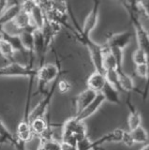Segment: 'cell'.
Instances as JSON below:
<instances>
[{
  "mask_svg": "<svg viewBox=\"0 0 149 150\" xmlns=\"http://www.w3.org/2000/svg\"><path fill=\"white\" fill-rule=\"evenodd\" d=\"M55 60H56V65L52 63H44V65L37 69H38L37 77H38L39 82V92L40 94L45 93L46 86L51 82H54L62 70L61 64H60L59 58L56 54H55Z\"/></svg>",
  "mask_w": 149,
  "mask_h": 150,
  "instance_id": "cell-1",
  "label": "cell"
},
{
  "mask_svg": "<svg viewBox=\"0 0 149 150\" xmlns=\"http://www.w3.org/2000/svg\"><path fill=\"white\" fill-rule=\"evenodd\" d=\"M78 39L82 41L83 44L86 46V48L89 52L90 58L93 63V66L95 68V71L100 72L104 74L103 69V54H104V48L93 41L90 37H85L76 32Z\"/></svg>",
  "mask_w": 149,
  "mask_h": 150,
  "instance_id": "cell-2",
  "label": "cell"
},
{
  "mask_svg": "<svg viewBox=\"0 0 149 150\" xmlns=\"http://www.w3.org/2000/svg\"><path fill=\"white\" fill-rule=\"evenodd\" d=\"M122 4L127 8V11L129 14V18L132 22V25L135 30V35L137 38L139 49L144 51L145 53L148 54V47H149V36L148 32L145 28L142 25L141 21H140V17L138 14L135 12L133 9L129 6L128 2H122Z\"/></svg>",
  "mask_w": 149,
  "mask_h": 150,
  "instance_id": "cell-3",
  "label": "cell"
},
{
  "mask_svg": "<svg viewBox=\"0 0 149 150\" xmlns=\"http://www.w3.org/2000/svg\"><path fill=\"white\" fill-rule=\"evenodd\" d=\"M69 16L71 17L72 21L74 23V25L76 26V32H78L79 34H81L85 37H90L91 32L94 30V28L96 27L97 22H99V12H100V2L95 1L94 5L91 8V11L88 13L87 17L85 18V23H83V27H80L78 25L77 21L75 20V18L73 16V13L71 11V8H68Z\"/></svg>",
  "mask_w": 149,
  "mask_h": 150,
  "instance_id": "cell-4",
  "label": "cell"
},
{
  "mask_svg": "<svg viewBox=\"0 0 149 150\" xmlns=\"http://www.w3.org/2000/svg\"><path fill=\"white\" fill-rule=\"evenodd\" d=\"M38 69L29 68L28 66L22 65L15 61L10 62L8 65L0 67V77H36Z\"/></svg>",
  "mask_w": 149,
  "mask_h": 150,
  "instance_id": "cell-5",
  "label": "cell"
},
{
  "mask_svg": "<svg viewBox=\"0 0 149 150\" xmlns=\"http://www.w3.org/2000/svg\"><path fill=\"white\" fill-rule=\"evenodd\" d=\"M65 73V71L61 70L60 73L58 74V76L55 78V80L53 82L52 86H51L50 90L46 93V95L44 97V98L41 100L38 105H37L33 110L30 111L29 112V115H28V120H29V123L31 121H33L34 119L37 118H43L44 115H46V112H47L49 105L51 101L53 100V97L54 95L55 91H56V86H57V82L58 80L62 77V75Z\"/></svg>",
  "mask_w": 149,
  "mask_h": 150,
  "instance_id": "cell-6",
  "label": "cell"
},
{
  "mask_svg": "<svg viewBox=\"0 0 149 150\" xmlns=\"http://www.w3.org/2000/svg\"><path fill=\"white\" fill-rule=\"evenodd\" d=\"M132 38V33L129 31H124L120 33H115L108 37L106 41L107 49H119L123 51L129 44Z\"/></svg>",
  "mask_w": 149,
  "mask_h": 150,
  "instance_id": "cell-7",
  "label": "cell"
},
{
  "mask_svg": "<svg viewBox=\"0 0 149 150\" xmlns=\"http://www.w3.org/2000/svg\"><path fill=\"white\" fill-rule=\"evenodd\" d=\"M104 101H105V100H104L103 96H102V94L97 93L95 100H93L89 105H87L81 112H79V114L76 115L75 116H73V118L78 122H85V120L91 117L97 110L100 109L101 104Z\"/></svg>",
  "mask_w": 149,
  "mask_h": 150,
  "instance_id": "cell-8",
  "label": "cell"
},
{
  "mask_svg": "<svg viewBox=\"0 0 149 150\" xmlns=\"http://www.w3.org/2000/svg\"><path fill=\"white\" fill-rule=\"evenodd\" d=\"M97 95V93L90 90V89H85V90L82 91L75 98V114L78 115L87 105H89L95 100Z\"/></svg>",
  "mask_w": 149,
  "mask_h": 150,
  "instance_id": "cell-9",
  "label": "cell"
},
{
  "mask_svg": "<svg viewBox=\"0 0 149 150\" xmlns=\"http://www.w3.org/2000/svg\"><path fill=\"white\" fill-rule=\"evenodd\" d=\"M18 30L24 31V30H29V31H36L38 30L35 27V25L32 23L30 14L20 11L19 14L14 18V20L11 22Z\"/></svg>",
  "mask_w": 149,
  "mask_h": 150,
  "instance_id": "cell-10",
  "label": "cell"
},
{
  "mask_svg": "<svg viewBox=\"0 0 149 150\" xmlns=\"http://www.w3.org/2000/svg\"><path fill=\"white\" fill-rule=\"evenodd\" d=\"M127 106L129 108V115L128 117V126H129V131H132L141 126L142 116H141V114H140V112L133 106L129 97L127 100Z\"/></svg>",
  "mask_w": 149,
  "mask_h": 150,
  "instance_id": "cell-11",
  "label": "cell"
},
{
  "mask_svg": "<svg viewBox=\"0 0 149 150\" xmlns=\"http://www.w3.org/2000/svg\"><path fill=\"white\" fill-rule=\"evenodd\" d=\"M106 83V78L103 73L94 71L87 79V89L94 91L96 93H100L102 88Z\"/></svg>",
  "mask_w": 149,
  "mask_h": 150,
  "instance_id": "cell-12",
  "label": "cell"
},
{
  "mask_svg": "<svg viewBox=\"0 0 149 150\" xmlns=\"http://www.w3.org/2000/svg\"><path fill=\"white\" fill-rule=\"evenodd\" d=\"M0 39H2L4 40H6L8 43H10V45L12 47V49L14 50V52H25L24 46L22 44V41L19 35H11L10 33L6 32L5 30H1L0 31Z\"/></svg>",
  "mask_w": 149,
  "mask_h": 150,
  "instance_id": "cell-13",
  "label": "cell"
},
{
  "mask_svg": "<svg viewBox=\"0 0 149 150\" xmlns=\"http://www.w3.org/2000/svg\"><path fill=\"white\" fill-rule=\"evenodd\" d=\"M103 96L105 101H109L110 103H113V104H120V97H119V91L116 88H114L113 86L106 81L105 86L102 88V90L100 92Z\"/></svg>",
  "mask_w": 149,
  "mask_h": 150,
  "instance_id": "cell-14",
  "label": "cell"
},
{
  "mask_svg": "<svg viewBox=\"0 0 149 150\" xmlns=\"http://www.w3.org/2000/svg\"><path fill=\"white\" fill-rule=\"evenodd\" d=\"M30 17H31V21L32 23L35 25V27L38 30H41L42 27L44 25L45 23V14L42 11V9L40 7L39 3L37 2L35 7L33 8V9L30 12Z\"/></svg>",
  "mask_w": 149,
  "mask_h": 150,
  "instance_id": "cell-15",
  "label": "cell"
},
{
  "mask_svg": "<svg viewBox=\"0 0 149 150\" xmlns=\"http://www.w3.org/2000/svg\"><path fill=\"white\" fill-rule=\"evenodd\" d=\"M0 136L5 137L8 140V142L14 145L17 150H26L25 144L19 142V141L16 139L15 136L8 129V128L5 126V124L3 123V121L1 119H0Z\"/></svg>",
  "mask_w": 149,
  "mask_h": 150,
  "instance_id": "cell-16",
  "label": "cell"
},
{
  "mask_svg": "<svg viewBox=\"0 0 149 150\" xmlns=\"http://www.w3.org/2000/svg\"><path fill=\"white\" fill-rule=\"evenodd\" d=\"M117 74H118V81H119V86L121 90H124L129 93L132 91H136V86H135L134 81L129 75H128L124 70L118 71Z\"/></svg>",
  "mask_w": 149,
  "mask_h": 150,
  "instance_id": "cell-17",
  "label": "cell"
},
{
  "mask_svg": "<svg viewBox=\"0 0 149 150\" xmlns=\"http://www.w3.org/2000/svg\"><path fill=\"white\" fill-rule=\"evenodd\" d=\"M129 132L132 137L134 144L138 143V144H148V141H149L148 133L142 126H140L139 128L135 129L132 131H129Z\"/></svg>",
  "mask_w": 149,
  "mask_h": 150,
  "instance_id": "cell-18",
  "label": "cell"
},
{
  "mask_svg": "<svg viewBox=\"0 0 149 150\" xmlns=\"http://www.w3.org/2000/svg\"><path fill=\"white\" fill-rule=\"evenodd\" d=\"M14 54L15 52L10 45V43H8L6 40L0 39V56L6 58L10 62H13L14 61Z\"/></svg>",
  "mask_w": 149,
  "mask_h": 150,
  "instance_id": "cell-19",
  "label": "cell"
},
{
  "mask_svg": "<svg viewBox=\"0 0 149 150\" xmlns=\"http://www.w3.org/2000/svg\"><path fill=\"white\" fill-rule=\"evenodd\" d=\"M132 60L135 65L148 64V54L141 49H137L134 51L132 54Z\"/></svg>",
  "mask_w": 149,
  "mask_h": 150,
  "instance_id": "cell-20",
  "label": "cell"
},
{
  "mask_svg": "<svg viewBox=\"0 0 149 150\" xmlns=\"http://www.w3.org/2000/svg\"><path fill=\"white\" fill-rule=\"evenodd\" d=\"M40 142L43 145L45 150H62L61 142H58V141H56L54 138L48 140L40 139Z\"/></svg>",
  "mask_w": 149,
  "mask_h": 150,
  "instance_id": "cell-21",
  "label": "cell"
},
{
  "mask_svg": "<svg viewBox=\"0 0 149 150\" xmlns=\"http://www.w3.org/2000/svg\"><path fill=\"white\" fill-rule=\"evenodd\" d=\"M71 88H72L71 83L68 81H67V80L63 79L62 77L58 80L57 86H56V90H58V92L60 94H66L71 91Z\"/></svg>",
  "mask_w": 149,
  "mask_h": 150,
  "instance_id": "cell-22",
  "label": "cell"
},
{
  "mask_svg": "<svg viewBox=\"0 0 149 150\" xmlns=\"http://www.w3.org/2000/svg\"><path fill=\"white\" fill-rule=\"evenodd\" d=\"M136 74H137L138 77L147 80L148 79V74H149L148 64L136 65Z\"/></svg>",
  "mask_w": 149,
  "mask_h": 150,
  "instance_id": "cell-23",
  "label": "cell"
},
{
  "mask_svg": "<svg viewBox=\"0 0 149 150\" xmlns=\"http://www.w3.org/2000/svg\"><path fill=\"white\" fill-rule=\"evenodd\" d=\"M121 143H123L126 146H128V147H131L132 145L134 144V142H133V140H132V137H131V135H130V132L129 131H125L124 134H123V138H122V142Z\"/></svg>",
  "mask_w": 149,
  "mask_h": 150,
  "instance_id": "cell-24",
  "label": "cell"
},
{
  "mask_svg": "<svg viewBox=\"0 0 149 150\" xmlns=\"http://www.w3.org/2000/svg\"><path fill=\"white\" fill-rule=\"evenodd\" d=\"M61 148L62 150H77L75 146H71V145L62 144V143H61Z\"/></svg>",
  "mask_w": 149,
  "mask_h": 150,
  "instance_id": "cell-25",
  "label": "cell"
},
{
  "mask_svg": "<svg viewBox=\"0 0 149 150\" xmlns=\"http://www.w3.org/2000/svg\"><path fill=\"white\" fill-rule=\"evenodd\" d=\"M5 143H8V140L5 137H3V136H0V144H5Z\"/></svg>",
  "mask_w": 149,
  "mask_h": 150,
  "instance_id": "cell-26",
  "label": "cell"
},
{
  "mask_svg": "<svg viewBox=\"0 0 149 150\" xmlns=\"http://www.w3.org/2000/svg\"><path fill=\"white\" fill-rule=\"evenodd\" d=\"M139 150H149L148 144H143V146L142 148H140Z\"/></svg>",
  "mask_w": 149,
  "mask_h": 150,
  "instance_id": "cell-27",
  "label": "cell"
},
{
  "mask_svg": "<svg viewBox=\"0 0 149 150\" xmlns=\"http://www.w3.org/2000/svg\"><path fill=\"white\" fill-rule=\"evenodd\" d=\"M37 150H45V148L43 147V145L41 144V143L40 142V144H39V147H38V149Z\"/></svg>",
  "mask_w": 149,
  "mask_h": 150,
  "instance_id": "cell-28",
  "label": "cell"
}]
</instances>
